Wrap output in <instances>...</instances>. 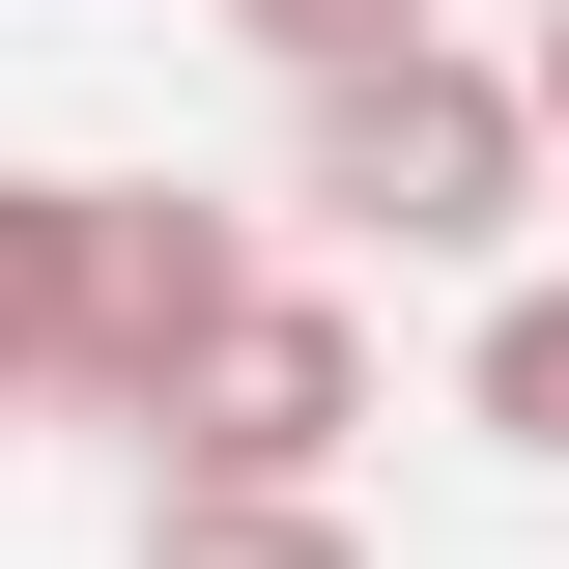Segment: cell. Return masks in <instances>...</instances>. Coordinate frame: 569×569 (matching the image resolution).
<instances>
[{
    "label": "cell",
    "mask_w": 569,
    "mask_h": 569,
    "mask_svg": "<svg viewBox=\"0 0 569 569\" xmlns=\"http://www.w3.org/2000/svg\"><path fill=\"white\" fill-rule=\"evenodd\" d=\"M456 427L569 485V257H512V284H485V342H456Z\"/></svg>",
    "instance_id": "cell-5"
},
{
    "label": "cell",
    "mask_w": 569,
    "mask_h": 569,
    "mask_svg": "<svg viewBox=\"0 0 569 569\" xmlns=\"http://www.w3.org/2000/svg\"><path fill=\"white\" fill-rule=\"evenodd\" d=\"M228 284H257V228H228V200H142V171H114V284H86V399H171V342H200Z\"/></svg>",
    "instance_id": "cell-3"
},
{
    "label": "cell",
    "mask_w": 569,
    "mask_h": 569,
    "mask_svg": "<svg viewBox=\"0 0 569 569\" xmlns=\"http://www.w3.org/2000/svg\"><path fill=\"white\" fill-rule=\"evenodd\" d=\"M541 86L512 58H456V29H370V58H313L284 86V200L342 228V257H512L541 228Z\"/></svg>",
    "instance_id": "cell-1"
},
{
    "label": "cell",
    "mask_w": 569,
    "mask_h": 569,
    "mask_svg": "<svg viewBox=\"0 0 569 569\" xmlns=\"http://www.w3.org/2000/svg\"><path fill=\"white\" fill-rule=\"evenodd\" d=\"M86 284H114V171H0V399H86Z\"/></svg>",
    "instance_id": "cell-4"
},
{
    "label": "cell",
    "mask_w": 569,
    "mask_h": 569,
    "mask_svg": "<svg viewBox=\"0 0 569 569\" xmlns=\"http://www.w3.org/2000/svg\"><path fill=\"white\" fill-rule=\"evenodd\" d=\"M142 569H370L342 485H142Z\"/></svg>",
    "instance_id": "cell-6"
},
{
    "label": "cell",
    "mask_w": 569,
    "mask_h": 569,
    "mask_svg": "<svg viewBox=\"0 0 569 569\" xmlns=\"http://www.w3.org/2000/svg\"><path fill=\"white\" fill-rule=\"evenodd\" d=\"M512 86H541V142H569V0H541V58H512Z\"/></svg>",
    "instance_id": "cell-8"
},
{
    "label": "cell",
    "mask_w": 569,
    "mask_h": 569,
    "mask_svg": "<svg viewBox=\"0 0 569 569\" xmlns=\"http://www.w3.org/2000/svg\"><path fill=\"white\" fill-rule=\"evenodd\" d=\"M0 427H29V399H0Z\"/></svg>",
    "instance_id": "cell-9"
},
{
    "label": "cell",
    "mask_w": 569,
    "mask_h": 569,
    "mask_svg": "<svg viewBox=\"0 0 569 569\" xmlns=\"http://www.w3.org/2000/svg\"><path fill=\"white\" fill-rule=\"evenodd\" d=\"M342 427H370V313L342 284H228L200 342H171V399H142V456H171V485H342Z\"/></svg>",
    "instance_id": "cell-2"
},
{
    "label": "cell",
    "mask_w": 569,
    "mask_h": 569,
    "mask_svg": "<svg viewBox=\"0 0 569 569\" xmlns=\"http://www.w3.org/2000/svg\"><path fill=\"white\" fill-rule=\"evenodd\" d=\"M228 29H257V58L313 86V58H370V29H456V0H228Z\"/></svg>",
    "instance_id": "cell-7"
}]
</instances>
